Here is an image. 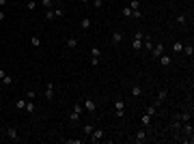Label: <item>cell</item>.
<instances>
[{
  "mask_svg": "<svg viewBox=\"0 0 194 144\" xmlns=\"http://www.w3.org/2000/svg\"><path fill=\"white\" fill-rule=\"evenodd\" d=\"M82 110H84V105H82V103H73V107H71V114H69V121H71V123H78V121H80V114H82Z\"/></svg>",
  "mask_w": 194,
  "mask_h": 144,
  "instance_id": "6da1fadb",
  "label": "cell"
},
{
  "mask_svg": "<svg viewBox=\"0 0 194 144\" xmlns=\"http://www.w3.org/2000/svg\"><path fill=\"white\" fill-rule=\"evenodd\" d=\"M114 114L123 121V116H125V101H123L121 97H117V99H114Z\"/></svg>",
  "mask_w": 194,
  "mask_h": 144,
  "instance_id": "7a4b0ae2",
  "label": "cell"
},
{
  "mask_svg": "<svg viewBox=\"0 0 194 144\" xmlns=\"http://www.w3.org/2000/svg\"><path fill=\"white\" fill-rule=\"evenodd\" d=\"M142 39H145V32H136L134 39H132V50L134 52H140L142 50Z\"/></svg>",
  "mask_w": 194,
  "mask_h": 144,
  "instance_id": "3957f363",
  "label": "cell"
},
{
  "mask_svg": "<svg viewBox=\"0 0 194 144\" xmlns=\"http://www.w3.org/2000/svg\"><path fill=\"white\" fill-rule=\"evenodd\" d=\"M147 140H149V131H145V129L136 131V136H134V142H136V144H142V142H147Z\"/></svg>",
  "mask_w": 194,
  "mask_h": 144,
  "instance_id": "277c9868",
  "label": "cell"
},
{
  "mask_svg": "<svg viewBox=\"0 0 194 144\" xmlns=\"http://www.w3.org/2000/svg\"><path fill=\"white\" fill-rule=\"evenodd\" d=\"M101 138H104V129H101V127H95L93 133L89 136V142H99Z\"/></svg>",
  "mask_w": 194,
  "mask_h": 144,
  "instance_id": "5b68a950",
  "label": "cell"
},
{
  "mask_svg": "<svg viewBox=\"0 0 194 144\" xmlns=\"http://www.w3.org/2000/svg\"><path fill=\"white\" fill-rule=\"evenodd\" d=\"M166 97H168V91H166V88H160L158 97H155V107H158V105H162V103L166 101Z\"/></svg>",
  "mask_w": 194,
  "mask_h": 144,
  "instance_id": "8992f818",
  "label": "cell"
},
{
  "mask_svg": "<svg viewBox=\"0 0 194 144\" xmlns=\"http://www.w3.org/2000/svg\"><path fill=\"white\" fill-rule=\"evenodd\" d=\"M151 54H153V58H160L164 54V43H155V45L151 48Z\"/></svg>",
  "mask_w": 194,
  "mask_h": 144,
  "instance_id": "52a82bcc",
  "label": "cell"
},
{
  "mask_svg": "<svg viewBox=\"0 0 194 144\" xmlns=\"http://www.w3.org/2000/svg\"><path fill=\"white\" fill-rule=\"evenodd\" d=\"M173 118H177V121H181V123H188V121H192V112H181V114H175Z\"/></svg>",
  "mask_w": 194,
  "mask_h": 144,
  "instance_id": "ba28073f",
  "label": "cell"
},
{
  "mask_svg": "<svg viewBox=\"0 0 194 144\" xmlns=\"http://www.w3.org/2000/svg\"><path fill=\"white\" fill-rule=\"evenodd\" d=\"M84 107H86V112H91V114L97 112V103L93 101V99H86V101H84Z\"/></svg>",
  "mask_w": 194,
  "mask_h": 144,
  "instance_id": "9c48e42d",
  "label": "cell"
},
{
  "mask_svg": "<svg viewBox=\"0 0 194 144\" xmlns=\"http://www.w3.org/2000/svg\"><path fill=\"white\" fill-rule=\"evenodd\" d=\"M7 138L13 140V142H17V129L13 127V125H9V127H7Z\"/></svg>",
  "mask_w": 194,
  "mask_h": 144,
  "instance_id": "30bf717a",
  "label": "cell"
},
{
  "mask_svg": "<svg viewBox=\"0 0 194 144\" xmlns=\"http://www.w3.org/2000/svg\"><path fill=\"white\" fill-rule=\"evenodd\" d=\"M183 131H186V142H192V136H194V127H192V123L188 121V125H186V127H183Z\"/></svg>",
  "mask_w": 194,
  "mask_h": 144,
  "instance_id": "8fae6325",
  "label": "cell"
},
{
  "mask_svg": "<svg viewBox=\"0 0 194 144\" xmlns=\"http://www.w3.org/2000/svg\"><path fill=\"white\" fill-rule=\"evenodd\" d=\"M151 121H153V116H149L147 112H145V114L140 116V123H142V127H147V129L151 127Z\"/></svg>",
  "mask_w": 194,
  "mask_h": 144,
  "instance_id": "7c38bea8",
  "label": "cell"
},
{
  "mask_svg": "<svg viewBox=\"0 0 194 144\" xmlns=\"http://www.w3.org/2000/svg\"><path fill=\"white\" fill-rule=\"evenodd\" d=\"M158 60H160V65H162V67H170V62H173V58L168 56V54H162Z\"/></svg>",
  "mask_w": 194,
  "mask_h": 144,
  "instance_id": "4fadbf2b",
  "label": "cell"
},
{
  "mask_svg": "<svg viewBox=\"0 0 194 144\" xmlns=\"http://www.w3.org/2000/svg\"><path fill=\"white\" fill-rule=\"evenodd\" d=\"M123 43V34L121 32H112V45H121Z\"/></svg>",
  "mask_w": 194,
  "mask_h": 144,
  "instance_id": "5bb4252c",
  "label": "cell"
},
{
  "mask_svg": "<svg viewBox=\"0 0 194 144\" xmlns=\"http://www.w3.org/2000/svg\"><path fill=\"white\" fill-rule=\"evenodd\" d=\"M179 129H181V121L173 118V123H170V131H175V136H177V133H179Z\"/></svg>",
  "mask_w": 194,
  "mask_h": 144,
  "instance_id": "9a60e30c",
  "label": "cell"
},
{
  "mask_svg": "<svg viewBox=\"0 0 194 144\" xmlns=\"http://www.w3.org/2000/svg\"><path fill=\"white\" fill-rule=\"evenodd\" d=\"M45 99H48V101H52V99H54V86H52V84L45 86Z\"/></svg>",
  "mask_w": 194,
  "mask_h": 144,
  "instance_id": "2e32d148",
  "label": "cell"
},
{
  "mask_svg": "<svg viewBox=\"0 0 194 144\" xmlns=\"http://www.w3.org/2000/svg\"><path fill=\"white\" fill-rule=\"evenodd\" d=\"M35 110H37V103H32V101H26V105H24V112L35 114Z\"/></svg>",
  "mask_w": 194,
  "mask_h": 144,
  "instance_id": "e0dca14e",
  "label": "cell"
},
{
  "mask_svg": "<svg viewBox=\"0 0 194 144\" xmlns=\"http://www.w3.org/2000/svg\"><path fill=\"white\" fill-rule=\"evenodd\" d=\"M181 52L186 54L188 58H192V54H194V45H192V43H188V45H183V50H181Z\"/></svg>",
  "mask_w": 194,
  "mask_h": 144,
  "instance_id": "ac0fdd59",
  "label": "cell"
},
{
  "mask_svg": "<svg viewBox=\"0 0 194 144\" xmlns=\"http://www.w3.org/2000/svg\"><path fill=\"white\" fill-rule=\"evenodd\" d=\"M67 48H69V50H76V48H78V37H69V39H67Z\"/></svg>",
  "mask_w": 194,
  "mask_h": 144,
  "instance_id": "d6986e66",
  "label": "cell"
},
{
  "mask_svg": "<svg viewBox=\"0 0 194 144\" xmlns=\"http://www.w3.org/2000/svg\"><path fill=\"white\" fill-rule=\"evenodd\" d=\"M30 45H32V48H41V37L32 34V37H30Z\"/></svg>",
  "mask_w": 194,
  "mask_h": 144,
  "instance_id": "ffe728a7",
  "label": "cell"
},
{
  "mask_svg": "<svg viewBox=\"0 0 194 144\" xmlns=\"http://www.w3.org/2000/svg\"><path fill=\"white\" fill-rule=\"evenodd\" d=\"M93 129H95V127H93L91 123H86L84 127H82V131H84V136H91V133H93Z\"/></svg>",
  "mask_w": 194,
  "mask_h": 144,
  "instance_id": "44dd1931",
  "label": "cell"
},
{
  "mask_svg": "<svg viewBox=\"0 0 194 144\" xmlns=\"http://www.w3.org/2000/svg\"><path fill=\"white\" fill-rule=\"evenodd\" d=\"M80 26H82V28H84V30H89V28H91V26H93V22H91V20H89V17H84V20H82V22H80Z\"/></svg>",
  "mask_w": 194,
  "mask_h": 144,
  "instance_id": "7402d4cb",
  "label": "cell"
},
{
  "mask_svg": "<svg viewBox=\"0 0 194 144\" xmlns=\"http://www.w3.org/2000/svg\"><path fill=\"white\" fill-rule=\"evenodd\" d=\"M129 9L132 11H140V2L138 0H129Z\"/></svg>",
  "mask_w": 194,
  "mask_h": 144,
  "instance_id": "603a6c76",
  "label": "cell"
},
{
  "mask_svg": "<svg viewBox=\"0 0 194 144\" xmlns=\"http://www.w3.org/2000/svg\"><path fill=\"white\" fill-rule=\"evenodd\" d=\"M99 54H101V50H99L97 45L91 48V58H99Z\"/></svg>",
  "mask_w": 194,
  "mask_h": 144,
  "instance_id": "cb8c5ba5",
  "label": "cell"
},
{
  "mask_svg": "<svg viewBox=\"0 0 194 144\" xmlns=\"http://www.w3.org/2000/svg\"><path fill=\"white\" fill-rule=\"evenodd\" d=\"M186 20H188V15H186V13H179L177 17H175V22H177V24H186Z\"/></svg>",
  "mask_w": 194,
  "mask_h": 144,
  "instance_id": "d4e9b609",
  "label": "cell"
},
{
  "mask_svg": "<svg viewBox=\"0 0 194 144\" xmlns=\"http://www.w3.org/2000/svg\"><path fill=\"white\" fill-rule=\"evenodd\" d=\"M45 20H56V17H54V11H52V9H45Z\"/></svg>",
  "mask_w": 194,
  "mask_h": 144,
  "instance_id": "484cf974",
  "label": "cell"
},
{
  "mask_svg": "<svg viewBox=\"0 0 194 144\" xmlns=\"http://www.w3.org/2000/svg\"><path fill=\"white\" fill-rule=\"evenodd\" d=\"M147 114H149V116H155V114H158V107H155V105H149V107H147Z\"/></svg>",
  "mask_w": 194,
  "mask_h": 144,
  "instance_id": "4316f807",
  "label": "cell"
},
{
  "mask_svg": "<svg viewBox=\"0 0 194 144\" xmlns=\"http://www.w3.org/2000/svg\"><path fill=\"white\" fill-rule=\"evenodd\" d=\"M2 84H4V86H11V84H13V77H11V75H4V77H2Z\"/></svg>",
  "mask_w": 194,
  "mask_h": 144,
  "instance_id": "83f0119b",
  "label": "cell"
},
{
  "mask_svg": "<svg viewBox=\"0 0 194 144\" xmlns=\"http://www.w3.org/2000/svg\"><path fill=\"white\" fill-rule=\"evenodd\" d=\"M132 95H134V97H140V95H142V88H140V86H134V88H132Z\"/></svg>",
  "mask_w": 194,
  "mask_h": 144,
  "instance_id": "f1b7e54d",
  "label": "cell"
},
{
  "mask_svg": "<svg viewBox=\"0 0 194 144\" xmlns=\"http://www.w3.org/2000/svg\"><path fill=\"white\" fill-rule=\"evenodd\" d=\"M15 105H17V110H24V105H26V99H17V101H15Z\"/></svg>",
  "mask_w": 194,
  "mask_h": 144,
  "instance_id": "f546056e",
  "label": "cell"
},
{
  "mask_svg": "<svg viewBox=\"0 0 194 144\" xmlns=\"http://www.w3.org/2000/svg\"><path fill=\"white\" fill-rule=\"evenodd\" d=\"M26 9H28V11H35V9H37V2H35V0H28V4H26Z\"/></svg>",
  "mask_w": 194,
  "mask_h": 144,
  "instance_id": "4dcf8cb0",
  "label": "cell"
},
{
  "mask_svg": "<svg viewBox=\"0 0 194 144\" xmlns=\"http://www.w3.org/2000/svg\"><path fill=\"white\" fill-rule=\"evenodd\" d=\"M63 15H65L63 9H54V17H56V20H58V17H63Z\"/></svg>",
  "mask_w": 194,
  "mask_h": 144,
  "instance_id": "1f68e13d",
  "label": "cell"
},
{
  "mask_svg": "<svg viewBox=\"0 0 194 144\" xmlns=\"http://www.w3.org/2000/svg\"><path fill=\"white\" fill-rule=\"evenodd\" d=\"M121 13H123V17H132V9H129V7H125Z\"/></svg>",
  "mask_w": 194,
  "mask_h": 144,
  "instance_id": "d6a6232c",
  "label": "cell"
},
{
  "mask_svg": "<svg viewBox=\"0 0 194 144\" xmlns=\"http://www.w3.org/2000/svg\"><path fill=\"white\" fill-rule=\"evenodd\" d=\"M35 97H37L35 91H26V99H35Z\"/></svg>",
  "mask_w": 194,
  "mask_h": 144,
  "instance_id": "836d02e7",
  "label": "cell"
},
{
  "mask_svg": "<svg viewBox=\"0 0 194 144\" xmlns=\"http://www.w3.org/2000/svg\"><path fill=\"white\" fill-rule=\"evenodd\" d=\"M41 4H43L45 9H52V0H41Z\"/></svg>",
  "mask_w": 194,
  "mask_h": 144,
  "instance_id": "e575fe53",
  "label": "cell"
},
{
  "mask_svg": "<svg viewBox=\"0 0 194 144\" xmlns=\"http://www.w3.org/2000/svg\"><path fill=\"white\" fill-rule=\"evenodd\" d=\"M173 50H175V52H181V50H183V43H175Z\"/></svg>",
  "mask_w": 194,
  "mask_h": 144,
  "instance_id": "d590c367",
  "label": "cell"
},
{
  "mask_svg": "<svg viewBox=\"0 0 194 144\" xmlns=\"http://www.w3.org/2000/svg\"><path fill=\"white\" fill-rule=\"evenodd\" d=\"M93 7H95V9H101V7H104V2H101V0H93Z\"/></svg>",
  "mask_w": 194,
  "mask_h": 144,
  "instance_id": "8d00e7d4",
  "label": "cell"
},
{
  "mask_svg": "<svg viewBox=\"0 0 194 144\" xmlns=\"http://www.w3.org/2000/svg\"><path fill=\"white\" fill-rule=\"evenodd\" d=\"M2 20H7V15L2 13V9H0V22H2Z\"/></svg>",
  "mask_w": 194,
  "mask_h": 144,
  "instance_id": "74e56055",
  "label": "cell"
},
{
  "mask_svg": "<svg viewBox=\"0 0 194 144\" xmlns=\"http://www.w3.org/2000/svg\"><path fill=\"white\" fill-rule=\"evenodd\" d=\"M4 4H7V0H0V9H2Z\"/></svg>",
  "mask_w": 194,
  "mask_h": 144,
  "instance_id": "f35d334b",
  "label": "cell"
},
{
  "mask_svg": "<svg viewBox=\"0 0 194 144\" xmlns=\"http://www.w3.org/2000/svg\"><path fill=\"white\" fill-rule=\"evenodd\" d=\"M80 2H91V0H80Z\"/></svg>",
  "mask_w": 194,
  "mask_h": 144,
  "instance_id": "ab89813d",
  "label": "cell"
},
{
  "mask_svg": "<svg viewBox=\"0 0 194 144\" xmlns=\"http://www.w3.org/2000/svg\"><path fill=\"white\" fill-rule=\"evenodd\" d=\"M35 2H37V0H35Z\"/></svg>",
  "mask_w": 194,
  "mask_h": 144,
  "instance_id": "60d3db41",
  "label": "cell"
}]
</instances>
